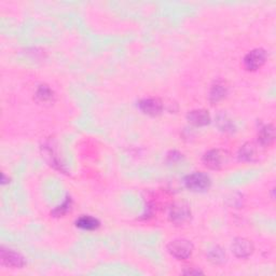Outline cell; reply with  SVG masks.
I'll return each mask as SVG.
<instances>
[{
  "label": "cell",
  "instance_id": "obj_3",
  "mask_svg": "<svg viewBox=\"0 0 276 276\" xmlns=\"http://www.w3.org/2000/svg\"><path fill=\"white\" fill-rule=\"evenodd\" d=\"M227 151L220 149H213L207 151L203 156V163L211 170H220L228 161Z\"/></svg>",
  "mask_w": 276,
  "mask_h": 276
},
{
  "label": "cell",
  "instance_id": "obj_19",
  "mask_svg": "<svg viewBox=\"0 0 276 276\" xmlns=\"http://www.w3.org/2000/svg\"><path fill=\"white\" fill-rule=\"evenodd\" d=\"M183 274H186V275H198V274H204V273L201 270L190 269L188 271H183Z\"/></svg>",
  "mask_w": 276,
  "mask_h": 276
},
{
  "label": "cell",
  "instance_id": "obj_15",
  "mask_svg": "<svg viewBox=\"0 0 276 276\" xmlns=\"http://www.w3.org/2000/svg\"><path fill=\"white\" fill-rule=\"evenodd\" d=\"M217 125L224 132H233L235 129L234 122L226 113H220L217 116Z\"/></svg>",
  "mask_w": 276,
  "mask_h": 276
},
{
  "label": "cell",
  "instance_id": "obj_17",
  "mask_svg": "<svg viewBox=\"0 0 276 276\" xmlns=\"http://www.w3.org/2000/svg\"><path fill=\"white\" fill-rule=\"evenodd\" d=\"M72 204H73V201L71 197H67L66 201L60 205V206H57L56 209L52 212V214L54 215L55 217H60V216H64V215L66 213H68L69 211H71L72 209Z\"/></svg>",
  "mask_w": 276,
  "mask_h": 276
},
{
  "label": "cell",
  "instance_id": "obj_18",
  "mask_svg": "<svg viewBox=\"0 0 276 276\" xmlns=\"http://www.w3.org/2000/svg\"><path fill=\"white\" fill-rule=\"evenodd\" d=\"M181 158H182V155H180V153L177 151H171L167 155V161L170 163H174V162H176V161L180 160Z\"/></svg>",
  "mask_w": 276,
  "mask_h": 276
},
{
  "label": "cell",
  "instance_id": "obj_6",
  "mask_svg": "<svg viewBox=\"0 0 276 276\" xmlns=\"http://www.w3.org/2000/svg\"><path fill=\"white\" fill-rule=\"evenodd\" d=\"M191 217V211L185 203H177L173 205L170 212V220L173 224L180 226L186 224Z\"/></svg>",
  "mask_w": 276,
  "mask_h": 276
},
{
  "label": "cell",
  "instance_id": "obj_10",
  "mask_svg": "<svg viewBox=\"0 0 276 276\" xmlns=\"http://www.w3.org/2000/svg\"><path fill=\"white\" fill-rule=\"evenodd\" d=\"M275 140V128L273 124H267L260 128L258 133V142L262 147H269Z\"/></svg>",
  "mask_w": 276,
  "mask_h": 276
},
{
  "label": "cell",
  "instance_id": "obj_4",
  "mask_svg": "<svg viewBox=\"0 0 276 276\" xmlns=\"http://www.w3.org/2000/svg\"><path fill=\"white\" fill-rule=\"evenodd\" d=\"M266 52L263 49H254L248 52L244 57V66L247 71H257L261 68L266 62Z\"/></svg>",
  "mask_w": 276,
  "mask_h": 276
},
{
  "label": "cell",
  "instance_id": "obj_8",
  "mask_svg": "<svg viewBox=\"0 0 276 276\" xmlns=\"http://www.w3.org/2000/svg\"><path fill=\"white\" fill-rule=\"evenodd\" d=\"M0 257H2L3 264L8 267H12V269H21V267L25 265L24 258H23L19 252L14 251L12 249L2 248Z\"/></svg>",
  "mask_w": 276,
  "mask_h": 276
},
{
  "label": "cell",
  "instance_id": "obj_7",
  "mask_svg": "<svg viewBox=\"0 0 276 276\" xmlns=\"http://www.w3.org/2000/svg\"><path fill=\"white\" fill-rule=\"evenodd\" d=\"M232 252L237 258H248L254 252V244L245 237H237L231 245Z\"/></svg>",
  "mask_w": 276,
  "mask_h": 276
},
{
  "label": "cell",
  "instance_id": "obj_13",
  "mask_svg": "<svg viewBox=\"0 0 276 276\" xmlns=\"http://www.w3.org/2000/svg\"><path fill=\"white\" fill-rule=\"evenodd\" d=\"M99 225H101L99 220L92 216H81L76 220V226L82 230H87V231H93V230H96L99 227Z\"/></svg>",
  "mask_w": 276,
  "mask_h": 276
},
{
  "label": "cell",
  "instance_id": "obj_5",
  "mask_svg": "<svg viewBox=\"0 0 276 276\" xmlns=\"http://www.w3.org/2000/svg\"><path fill=\"white\" fill-rule=\"evenodd\" d=\"M140 110L150 117H157L163 111V104L158 98H144L138 102Z\"/></svg>",
  "mask_w": 276,
  "mask_h": 276
},
{
  "label": "cell",
  "instance_id": "obj_14",
  "mask_svg": "<svg viewBox=\"0 0 276 276\" xmlns=\"http://www.w3.org/2000/svg\"><path fill=\"white\" fill-rule=\"evenodd\" d=\"M207 258L214 264H221L226 261L227 255L225 250L219 246H214L207 251Z\"/></svg>",
  "mask_w": 276,
  "mask_h": 276
},
{
  "label": "cell",
  "instance_id": "obj_1",
  "mask_svg": "<svg viewBox=\"0 0 276 276\" xmlns=\"http://www.w3.org/2000/svg\"><path fill=\"white\" fill-rule=\"evenodd\" d=\"M183 185L193 192H203L209 190L212 185V179L207 174L202 172H195L186 176L183 179Z\"/></svg>",
  "mask_w": 276,
  "mask_h": 276
},
{
  "label": "cell",
  "instance_id": "obj_12",
  "mask_svg": "<svg viewBox=\"0 0 276 276\" xmlns=\"http://www.w3.org/2000/svg\"><path fill=\"white\" fill-rule=\"evenodd\" d=\"M228 93V87L222 81L215 82L210 91V101L211 103L215 104L218 103L221 99H224Z\"/></svg>",
  "mask_w": 276,
  "mask_h": 276
},
{
  "label": "cell",
  "instance_id": "obj_11",
  "mask_svg": "<svg viewBox=\"0 0 276 276\" xmlns=\"http://www.w3.org/2000/svg\"><path fill=\"white\" fill-rule=\"evenodd\" d=\"M258 158V148L254 143H247L242 146L239 151V159L243 162H252Z\"/></svg>",
  "mask_w": 276,
  "mask_h": 276
},
{
  "label": "cell",
  "instance_id": "obj_9",
  "mask_svg": "<svg viewBox=\"0 0 276 276\" xmlns=\"http://www.w3.org/2000/svg\"><path fill=\"white\" fill-rule=\"evenodd\" d=\"M187 119L189 121V123L194 126H205L207 124H210L211 122V116L209 111L204 109L191 110L187 114Z\"/></svg>",
  "mask_w": 276,
  "mask_h": 276
},
{
  "label": "cell",
  "instance_id": "obj_16",
  "mask_svg": "<svg viewBox=\"0 0 276 276\" xmlns=\"http://www.w3.org/2000/svg\"><path fill=\"white\" fill-rule=\"evenodd\" d=\"M36 96L41 102H48L53 97V91L48 86H40L37 90Z\"/></svg>",
  "mask_w": 276,
  "mask_h": 276
},
{
  "label": "cell",
  "instance_id": "obj_2",
  "mask_svg": "<svg viewBox=\"0 0 276 276\" xmlns=\"http://www.w3.org/2000/svg\"><path fill=\"white\" fill-rule=\"evenodd\" d=\"M167 250L174 258L185 260L192 255L193 244L185 239H177L167 245Z\"/></svg>",
  "mask_w": 276,
  "mask_h": 276
}]
</instances>
